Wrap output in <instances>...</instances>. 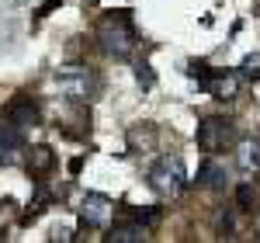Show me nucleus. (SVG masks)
Returning a JSON list of instances; mask_svg holds the SVG:
<instances>
[{
  "label": "nucleus",
  "instance_id": "nucleus-1",
  "mask_svg": "<svg viewBox=\"0 0 260 243\" xmlns=\"http://www.w3.org/2000/svg\"><path fill=\"white\" fill-rule=\"evenodd\" d=\"M98 42L111 59H128L139 45V32L128 11H104L98 21Z\"/></svg>",
  "mask_w": 260,
  "mask_h": 243
},
{
  "label": "nucleus",
  "instance_id": "nucleus-2",
  "mask_svg": "<svg viewBox=\"0 0 260 243\" xmlns=\"http://www.w3.org/2000/svg\"><path fill=\"white\" fill-rule=\"evenodd\" d=\"M187 77L198 83L205 94H212L215 101H236V98H240L243 77L236 70H215V66H208V63L191 59L187 63Z\"/></svg>",
  "mask_w": 260,
  "mask_h": 243
},
{
  "label": "nucleus",
  "instance_id": "nucleus-3",
  "mask_svg": "<svg viewBox=\"0 0 260 243\" xmlns=\"http://www.w3.org/2000/svg\"><path fill=\"white\" fill-rule=\"evenodd\" d=\"M198 149L208 153V157H219V153H229L240 146V129L233 118H222V115H208V118L198 122Z\"/></svg>",
  "mask_w": 260,
  "mask_h": 243
},
{
  "label": "nucleus",
  "instance_id": "nucleus-4",
  "mask_svg": "<svg viewBox=\"0 0 260 243\" xmlns=\"http://www.w3.org/2000/svg\"><path fill=\"white\" fill-rule=\"evenodd\" d=\"M146 181H149V188L160 198H180L184 188H187V170H184L180 157H160V160L149 167Z\"/></svg>",
  "mask_w": 260,
  "mask_h": 243
},
{
  "label": "nucleus",
  "instance_id": "nucleus-5",
  "mask_svg": "<svg viewBox=\"0 0 260 243\" xmlns=\"http://www.w3.org/2000/svg\"><path fill=\"white\" fill-rule=\"evenodd\" d=\"M52 83L70 101H90V98H98V90H101V80L90 66H66V70H59L52 77Z\"/></svg>",
  "mask_w": 260,
  "mask_h": 243
},
{
  "label": "nucleus",
  "instance_id": "nucleus-6",
  "mask_svg": "<svg viewBox=\"0 0 260 243\" xmlns=\"http://www.w3.org/2000/svg\"><path fill=\"white\" fill-rule=\"evenodd\" d=\"M111 212H115V205L108 195H83L80 202V223L87 229H101V226L111 223Z\"/></svg>",
  "mask_w": 260,
  "mask_h": 243
},
{
  "label": "nucleus",
  "instance_id": "nucleus-7",
  "mask_svg": "<svg viewBox=\"0 0 260 243\" xmlns=\"http://www.w3.org/2000/svg\"><path fill=\"white\" fill-rule=\"evenodd\" d=\"M42 111H39V101L28 98V94H18L14 101L7 104V122H14L18 129H28V125H39Z\"/></svg>",
  "mask_w": 260,
  "mask_h": 243
},
{
  "label": "nucleus",
  "instance_id": "nucleus-8",
  "mask_svg": "<svg viewBox=\"0 0 260 243\" xmlns=\"http://www.w3.org/2000/svg\"><path fill=\"white\" fill-rule=\"evenodd\" d=\"M21 149H24V136H21V129L14 122H7V125H0V163H14Z\"/></svg>",
  "mask_w": 260,
  "mask_h": 243
},
{
  "label": "nucleus",
  "instance_id": "nucleus-9",
  "mask_svg": "<svg viewBox=\"0 0 260 243\" xmlns=\"http://www.w3.org/2000/svg\"><path fill=\"white\" fill-rule=\"evenodd\" d=\"M236 167L246 177L260 174V139H240V146H236Z\"/></svg>",
  "mask_w": 260,
  "mask_h": 243
},
{
  "label": "nucleus",
  "instance_id": "nucleus-10",
  "mask_svg": "<svg viewBox=\"0 0 260 243\" xmlns=\"http://www.w3.org/2000/svg\"><path fill=\"white\" fill-rule=\"evenodd\" d=\"M24 167H28V174H31V177H45V174L56 167V153H52V146H45V142L31 146V149H28Z\"/></svg>",
  "mask_w": 260,
  "mask_h": 243
},
{
  "label": "nucleus",
  "instance_id": "nucleus-11",
  "mask_svg": "<svg viewBox=\"0 0 260 243\" xmlns=\"http://www.w3.org/2000/svg\"><path fill=\"white\" fill-rule=\"evenodd\" d=\"M146 233H149V226H142L139 219H128V223H115L111 229H108L104 240H111V243H142Z\"/></svg>",
  "mask_w": 260,
  "mask_h": 243
},
{
  "label": "nucleus",
  "instance_id": "nucleus-12",
  "mask_svg": "<svg viewBox=\"0 0 260 243\" xmlns=\"http://www.w3.org/2000/svg\"><path fill=\"white\" fill-rule=\"evenodd\" d=\"M52 202H56V191H49V184H45V181H35V198L28 202V212L21 216V226H28L31 219H39Z\"/></svg>",
  "mask_w": 260,
  "mask_h": 243
},
{
  "label": "nucleus",
  "instance_id": "nucleus-13",
  "mask_svg": "<svg viewBox=\"0 0 260 243\" xmlns=\"http://www.w3.org/2000/svg\"><path fill=\"white\" fill-rule=\"evenodd\" d=\"M198 184L208 188V191H225V170L215 163V157H208V160L198 167Z\"/></svg>",
  "mask_w": 260,
  "mask_h": 243
},
{
  "label": "nucleus",
  "instance_id": "nucleus-14",
  "mask_svg": "<svg viewBox=\"0 0 260 243\" xmlns=\"http://www.w3.org/2000/svg\"><path fill=\"white\" fill-rule=\"evenodd\" d=\"M236 205H240L243 212H253V208H257V191H253L250 181H243L240 188H236Z\"/></svg>",
  "mask_w": 260,
  "mask_h": 243
},
{
  "label": "nucleus",
  "instance_id": "nucleus-15",
  "mask_svg": "<svg viewBox=\"0 0 260 243\" xmlns=\"http://www.w3.org/2000/svg\"><path fill=\"white\" fill-rule=\"evenodd\" d=\"M240 77H243V80H260V52H250V56H243V63H240Z\"/></svg>",
  "mask_w": 260,
  "mask_h": 243
},
{
  "label": "nucleus",
  "instance_id": "nucleus-16",
  "mask_svg": "<svg viewBox=\"0 0 260 243\" xmlns=\"http://www.w3.org/2000/svg\"><path fill=\"white\" fill-rule=\"evenodd\" d=\"M128 216H132V219H139L142 226H149V229H153V226H156V223L163 219V212L156 208V205H146V208H132Z\"/></svg>",
  "mask_w": 260,
  "mask_h": 243
},
{
  "label": "nucleus",
  "instance_id": "nucleus-17",
  "mask_svg": "<svg viewBox=\"0 0 260 243\" xmlns=\"http://www.w3.org/2000/svg\"><path fill=\"white\" fill-rule=\"evenodd\" d=\"M215 229L233 236V233H236V219H233V212H219V216H215Z\"/></svg>",
  "mask_w": 260,
  "mask_h": 243
},
{
  "label": "nucleus",
  "instance_id": "nucleus-18",
  "mask_svg": "<svg viewBox=\"0 0 260 243\" xmlns=\"http://www.w3.org/2000/svg\"><path fill=\"white\" fill-rule=\"evenodd\" d=\"M136 80H139L142 87H153V83H156L153 70H149V63H136Z\"/></svg>",
  "mask_w": 260,
  "mask_h": 243
},
{
  "label": "nucleus",
  "instance_id": "nucleus-19",
  "mask_svg": "<svg viewBox=\"0 0 260 243\" xmlns=\"http://www.w3.org/2000/svg\"><path fill=\"white\" fill-rule=\"evenodd\" d=\"M59 4H62V0H45V4L39 7V18H45V14H49L52 7H59Z\"/></svg>",
  "mask_w": 260,
  "mask_h": 243
},
{
  "label": "nucleus",
  "instance_id": "nucleus-20",
  "mask_svg": "<svg viewBox=\"0 0 260 243\" xmlns=\"http://www.w3.org/2000/svg\"><path fill=\"white\" fill-rule=\"evenodd\" d=\"M80 167H83L80 157H77V160H70V174H80Z\"/></svg>",
  "mask_w": 260,
  "mask_h": 243
}]
</instances>
